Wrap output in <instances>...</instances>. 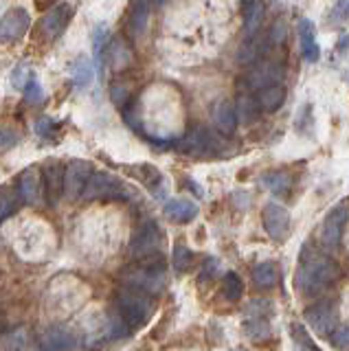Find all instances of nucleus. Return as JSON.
<instances>
[{
  "label": "nucleus",
  "instance_id": "obj_37",
  "mask_svg": "<svg viewBox=\"0 0 349 351\" xmlns=\"http://www.w3.org/2000/svg\"><path fill=\"white\" fill-rule=\"evenodd\" d=\"M20 143V134L12 128H0V152L12 149Z\"/></svg>",
  "mask_w": 349,
  "mask_h": 351
},
{
  "label": "nucleus",
  "instance_id": "obj_7",
  "mask_svg": "<svg viewBox=\"0 0 349 351\" xmlns=\"http://www.w3.org/2000/svg\"><path fill=\"white\" fill-rule=\"evenodd\" d=\"M347 217H349L347 202L336 204L332 211L325 215L323 226H321V235H319L323 248L336 250L338 246H341V237H343V228H345Z\"/></svg>",
  "mask_w": 349,
  "mask_h": 351
},
{
  "label": "nucleus",
  "instance_id": "obj_3",
  "mask_svg": "<svg viewBox=\"0 0 349 351\" xmlns=\"http://www.w3.org/2000/svg\"><path fill=\"white\" fill-rule=\"evenodd\" d=\"M123 281L139 290H145L147 294H158L167 281V263L160 255L143 257L134 266L123 270Z\"/></svg>",
  "mask_w": 349,
  "mask_h": 351
},
{
  "label": "nucleus",
  "instance_id": "obj_10",
  "mask_svg": "<svg viewBox=\"0 0 349 351\" xmlns=\"http://www.w3.org/2000/svg\"><path fill=\"white\" fill-rule=\"evenodd\" d=\"M93 176V165L88 160H71L64 169V195L69 200H77L82 197L86 184H88Z\"/></svg>",
  "mask_w": 349,
  "mask_h": 351
},
{
  "label": "nucleus",
  "instance_id": "obj_29",
  "mask_svg": "<svg viewBox=\"0 0 349 351\" xmlns=\"http://www.w3.org/2000/svg\"><path fill=\"white\" fill-rule=\"evenodd\" d=\"M191 261H193V252L191 248H187L184 244H173V250H171V266L176 272H184V270H189L191 266Z\"/></svg>",
  "mask_w": 349,
  "mask_h": 351
},
{
  "label": "nucleus",
  "instance_id": "obj_26",
  "mask_svg": "<svg viewBox=\"0 0 349 351\" xmlns=\"http://www.w3.org/2000/svg\"><path fill=\"white\" fill-rule=\"evenodd\" d=\"M110 44V27L108 25H97L93 29V55H95V64L104 69V62H106V49Z\"/></svg>",
  "mask_w": 349,
  "mask_h": 351
},
{
  "label": "nucleus",
  "instance_id": "obj_30",
  "mask_svg": "<svg viewBox=\"0 0 349 351\" xmlns=\"http://www.w3.org/2000/svg\"><path fill=\"white\" fill-rule=\"evenodd\" d=\"M222 290H224V296H226L228 301H239V299H242L244 283H242V279H239V274L226 272L224 279H222Z\"/></svg>",
  "mask_w": 349,
  "mask_h": 351
},
{
  "label": "nucleus",
  "instance_id": "obj_6",
  "mask_svg": "<svg viewBox=\"0 0 349 351\" xmlns=\"http://www.w3.org/2000/svg\"><path fill=\"white\" fill-rule=\"evenodd\" d=\"M75 16V7L71 3H58L47 11V16L40 20V33L47 42H56L64 31H67L69 22Z\"/></svg>",
  "mask_w": 349,
  "mask_h": 351
},
{
  "label": "nucleus",
  "instance_id": "obj_1",
  "mask_svg": "<svg viewBox=\"0 0 349 351\" xmlns=\"http://www.w3.org/2000/svg\"><path fill=\"white\" fill-rule=\"evenodd\" d=\"M341 277V266L330 259L323 252H316L310 246H303L301 257H299V266H297V277H294V283L303 294H319L325 288Z\"/></svg>",
  "mask_w": 349,
  "mask_h": 351
},
{
  "label": "nucleus",
  "instance_id": "obj_2",
  "mask_svg": "<svg viewBox=\"0 0 349 351\" xmlns=\"http://www.w3.org/2000/svg\"><path fill=\"white\" fill-rule=\"evenodd\" d=\"M117 312L128 329H141L154 314V301L145 290L125 285L117 294Z\"/></svg>",
  "mask_w": 349,
  "mask_h": 351
},
{
  "label": "nucleus",
  "instance_id": "obj_44",
  "mask_svg": "<svg viewBox=\"0 0 349 351\" xmlns=\"http://www.w3.org/2000/svg\"><path fill=\"white\" fill-rule=\"evenodd\" d=\"M53 3H56V0H36V5H38V9H40V11L51 9V7H53Z\"/></svg>",
  "mask_w": 349,
  "mask_h": 351
},
{
  "label": "nucleus",
  "instance_id": "obj_27",
  "mask_svg": "<svg viewBox=\"0 0 349 351\" xmlns=\"http://www.w3.org/2000/svg\"><path fill=\"white\" fill-rule=\"evenodd\" d=\"M292 176L288 171H268L261 176V184L266 186L268 191L277 193V195H286L292 189Z\"/></svg>",
  "mask_w": 349,
  "mask_h": 351
},
{
  "label": "nucleus",
  "instance_id": "obj_23",
  "mask_svg": "<svg viewBox=\"0 0 349 351\" xmlns=\"http://www.w3.org/2000/svg\"><path fill=\"white\" fill-rule=\"evenodd\" d=\"M20 202H23V197H20L16 186H12V184H0V224H3L5 219H9V217H12L18 211Z\"/></svg>",
  "mask_w": 349,
  "mask_h": 351
},
{
  "label": "nucleus",
  "instance_id": "obj_24",
  "mask_svg": "<svg viewBox=\"0 0 349 351\" xmlns=\"http://www.w3.org/2000/svg\"><path fill=\"white\" fill-rule=\"evenodd\" d=\"M259 104L255 97L250 95H239L237 101H235V114H237V123H244V125H250L255 123L257 117H259Z\"/></svg>",
  "mask_w": 349,
  "mask_h": 351
},
{
  "label": "nucleus",
  "instance_id": "obj_18",
  "mask_svg": "<svg viewBox=\"0 0 349 351\" xmlns=\"http://www.w3.org/2000/svg\"><path fill=\"white\" fill-rule=\"evenodd\" d=\"M286 86L283 84H270V86H264L259 88L257 93V104H259V110H264V112H277V110L283 106L286 101Z\"/></svg>",
  "mask_w": 349,
  "mask_h": 351
},
{
  "label": "nucleus",
  "instance_id": "obj_22",
  "mask_svg": "<svg viewBox=\"0 0 349 351\" xmlns=\"http://www.w3.org/2000/svg\"><path fill=\"white\" fill-rule=\"evenodd\" d=\"M264 16H266L264 0H248L244 5V29L248 36H255L259 31L261 22H264Z\"/></svg>",
  "mask_w": 349,
  "mask_h": 351
},
{
  "label": "nucleus",
  "instance_id": "obj_41",
  "mask_svg": "<svg viewBox=\"0 0 349 351\" xmlns=\"http://www.w3.org/2000/svg\"><path fill=\"white\" fill-rule=\"evenodd\" d=\"M270 40H272V44H281L283 40H286V22H283V20H277L275 25H272Z\"/></svg>",
  "mask_w": 349,
  "mask_h": 351
},
{
  "label": "nucleus",
  "instance_id": "obj_43",
  "mask_svg": "<svg viewBox=\"0 0 349 351\" xmlns=\"http://www.w3.org/2000/svg\"><path fill=\"white\" fill-rule=\"evenodd\" d=\"M349 14V0H338L336 3V9H334V20L341 22V18Z\"/></svg>",
  "mask_w": 349,
  "mask_h": 351
},
{
  "label": "nucleus",
  "instance_id": "obj_4",
  "mask_svg": "<svg viewBox=\"0 0 349 351\" xmlns=\"http://www.w3.org/2000/svg\"><path fill=\"white\" fill-rule=\"evenodd\" d=\"M125 193L123 182L108 171H93L88 184L82 193L84 200H108V197H121Z\"/></svg>",
  "mask_w": 349,
  "mask_h": 351
},
{
  "label": "nucleus",
  "instance_id": "obj_14",
  "mask_svg": "<svg viewBox=\"0 0 349 351\" xmlns=\"http://www.w3.org/2000/svg\"><path fill=\"white\" fill-rule=\"evenodd\" d=\"M18 193L23 197V202L36 206L42 200V178L38 167H27L23 173L18 176Z\"/></svg>",
  "mask_w": 349,
  "mask_h": 351
},
{
  "label": "nucleus",
  "instance_id": "obj_11",
  "mask_svg": "<svg viewBox=\"0 0 349 351\" xmlns=\"http://www.w3.org/2000/svg\"><path fill=\"white\" fill-rule=\"evenodd\" d=\"M261 222L270 239L283 241L290 233V213L286 206H281L277 202H268L261 211Z\"/></svg>",
  "mask_w": 349,
  "mask_h": 351
},
{
  "label": "nucleus",
  "instance_id": "obj_12",
  "mask_svg": "<svg viewBox=\"0 0 349 351\" xmlns=\"http://www.w3.org/2000/svg\"><path fill=\"white\" fill-rule=\"evenodd\" d=\"M64 165L60 160H47L42 169V195L51 206H56L64 195Z\"/></svg>",
  "mask_w": 349,
  "mask_h": 351
},
{
  "label": "nucleus",
  "instance_id": "obj_13",
  "mask_svg": "<svg viewBox=\"0 0 349 351\" xmlns=\"http://www.w3.org/2000/svg\"><path fill=\"white\" fill-rule=\"evenodd\" d=\"M75 334L67 327H49L40 336V345L36 351H73L75 349Z\"/></svg>",
  "mask_w": 349,
  "mask_h": 351
},
{
  "label": "nucleus",
  "instance_id": "obj_31",
  "mask_svg": "<svg viewBox=\"0 0 349 351\" xmlns=\"http://www.w3.org/2000/svg\"><path fill=\"white\" fill-rule=\"evenodd\" d=\"M244 332L250 340H266L270 338V323L266 318H248L244 323Z\"/></svg>",
  "mask_w": 349,
  "mask_h": 351
},
{
  "label": "nucleus",
  "instance_id": "obj_38",
  "mask_svg": "<svg viewBox=\"0 0 349 351\" xmlns=\"http://www.w3.org/2000/svg\"><path fill=\"white\" fill-rule=\"evenodd\" d=\"M332 345L341 351H349V325H343V327H336L332 332Z\"/></svg>",
  "mask_w": 349,
  "mask_h": 351
},
{
  "label": "nucleus",
  "instance_id": "obj_21",
  "mask_svg": "<svg viewBox=\"0 0 349 351\" xmlns=\"http://www.w3.org/2000/svg\"><path fill=\"white\" fill-rule=\"evenodd\" d=\"M253 283L259 290H270L279 283V266L275 261H264L253 270Z\"/></svg>",
  "mask_w": 349,
  "mask_h": 351
},
{
  "label": "nucleus",
  "instance_id": "obj_33",
  "mask_svg": "<svg viewBox=\"0 0 349 351\" xmlns=\"http://www.w3.org/2000/svg\"><path fill=\"white\" fill-rule=\"evenodd\" d=\"M292 338L294 343H297V351H321L316 345H312V340L308 336V332H305V327H301L299 323H292Z\"/></svg>",
  "mask_w": 349,
  "mask_h": 351
},
{
  "label": "nucleus",
  "instance_id": "obj_5",
  "mask_svg": "<svg viewBox=\"0 0 349 351\" xmlns=\"http://www.w3.org/2000/svg\"><path fill=\"white\" fill-rule=\"evenodd\" d=\"M31 27V14L25 7H12L0 16V44L18 42L27 36Z\"/></svg>",
  "mask_w": 349,
  "mask_h": 351
},
{
  "label": "nucleus",
  "instance_id": "obj_39",
  "mask_svg": "<svg viewBox=\"0 0 349 351\" xmlns=\"http://www.w3.org/2000/svg\"><path fill=\"white\" fill-rule=\"evenodd\" d=\"M268 305H272L270 301H250L248 303V318H264V307H268Z\"/></svg>",
  "mask_w": 349,
  "mask_h": 351
},
{
  "label": "nucleus",
  "instance_id": "obj_42",
  "mask_svg": "<svg viewBox=\"0 0 349 351\" xmlns=\"http://www.w3.org/2000/svg\"><path fill=\"white\" fill-rule=\"evenodd\" d=\"M217 266H220V263H217V259H206V263H204V268H202V279H211L213 277V272L217 270Z\"/></svg>",
  "mask_w": 349,
  "mask_h": 351
},
{
  "label": "nucleus",
  "instance_id": "obj_32",
  "mask_svg": "<svg viewBox=\"0 0 349 351\" xmlns=\"http://www.w3.org/2000/svg\"><path fill=\"white\" fill-rule=\"evenodd\" d=\"M25 99L31 106H38V104L45 101V88H42V84L38 82L36 75H31V80L25 86Z\"/></svg>",
  "mask_w": 349,
  "mask_h": 351
},
{
  "label": "nucleus",
  "instance_id": "obj_28",
  "mask_svg": "<svg viewBox=\"0 0 349 351\" xmlns=\"http://www.w3.org/2000/svg\"><path fill=\"white\" fill-rule=\"evenodd\" d=\"M0 351H29L27 327H16L14 332H9L0 338Z\"/></svg>",
  "mask_w": 349,
  "mask_h": 351
},
{
  "label": "nucleus",
  "instance_id": "obj_20",
  "mask_svg": "<svg viewBox=\"0 0 349 351\" xmlns=\"http://www.w3.org/2000/svg\"><path fill=\"white\" fill-rule=\"evenodd\" d=\"M95 80V64L88 60V58H84V55H80L77 60L73 62L71 66V82L75 88H88Z\"/></svg>",
  "mask_w": 349,
  "mask_h": 351
},
{
  "label": "nucleus",
  "instance_id": "obj_15",
  "mask_svg": "<svg viewBox=\"0 0 349 351\" xmlns=\"http://www.w3.org/2000/svg\"><path fill=\"white\" fill-rule=\"evenodd\" d=\"M163 211H165V215L171 219V222L187 224L191 219H195L200 208L193 200H189V197H171V200H167L165 206H163Z\"/></svg>",
  "mask_w": 349,
  "mask_h": 351
},
{
  "label": "nucleus",
  "instance_id": "obj_36",
  "mask_svg": "<svg viewBox=\"0 0 349 351\" xmlns=\"http://www.w3.org/2000/svg\"><path fill=\"white\" fill-rule=\"evenodd\" d=\"M34 128H36V134L42 136V138H49V136H53V134L58 132V123H56V121H53L51 117H47V114L38 117Z\"/></svg>",
  "mask_w": 349,
  "mask_h": 351
},
{
  "label": "nucleus",
  "instance_id": "obj_9",
  "mask_svg": "<svg viewBox=\"0 0 349 351\" xmlns=\"http://www.w3.org/2000/svg\"><path fill=\"white\" fill-rule=\"evenodd\" d=\"M336 321L338 314L332 301H319L305 310V323L316 336H330L336 329Z\"/></svg>",
  "mask_w": 349,
  "mask_h": 351
},
{
  "label": "nucleus",
  "instance_id": "obj_16",
  "mask_svg": "<svg viewBox=\"0 0 349 351\" xmlns=\"http://www.w3.org/2000/svg\"><path fill=\"white\" fill-rule=\"evenodd\" d=\"M213 125L224 136L235 134V130H237L235 104H231L228 99H220V101L213 106Z\"/></svg>",
  "mask_w": 349,
  "mask_h": 351
},
{
  "label": "nucleus",
  "instance_id": "obj_45",
  "mask_svg": "<svg viewBox=\"0 0 349 351\" xmlns=\"http://www.w3.org/2000/svg\"><path fill=\"white\" fill-rule=\"evenodd\" d=\"M231 351H246V349H231Z\"/></svg>",
  "mask_w": 349,
  "mask_h": 351
},
{
  "label": "nucleus",
  "instance_id": "obj_19",
  "mask_svg": "<svg viewBox=\"0 0 349 351\" xmlns=\"http://www.w3.org/2000/svg\"><path fill=\"white\" fill-rule=\"evenodd\" d=\"M149 14H152V0H132V3H130L128 25H130V33H132L134 38L147 29Z\"/></svg>",
  "mask_w": 349,
  "mask_h": 351
},
{
  "label": "nucleus",
  "instance_id": "obj_40",
  "mask_svg": "<svg viewBox=\"0 0 349 351\" xmlns=\"http://www.w3.org/2000/svg\"><path fill=\"white\" fill-rule=\"evenodd\" d=\"M312 125V110L310 106H303L297 114V130H308Z\"/></svg>",
  "mask_w": 349,
  "mask_h": 351
},
{
  "label": "nucleus",
  "instance_id": "obj_34",
  "mask_svg": "<svg viewBox=\"0 0 349 351\" xmlns=\"http://www.w3.org/2000/svg\"><path fill=\"white\" fill-rule=\"evenodd\" d=\"M31 66L29 64H18L16 69L12 71V86L16 88V90H25V86H27V82L31 80Z\"/></svg>",
  "mask_w": 349,
  "mask_h": 351
},
{
  "label": "nucleus",
  "instance_id": "obj_46",
  "mask_svg": "<svg viewBox=\"0 0 349 351\" xmlns=\"http://www.w3.org/2000/svg\"><path fill=\"white\" fill-rule=\"evenodd\" d=\"M158 3H160V5H163V3H165V0H158Z\"/></svg>",
  "mask_w": 349,
  "mask_h": 351
},
{
  "label": "nucleus",
  "instance_id": "obj_17",
  "mask_svg": "<svg viewBox=\"0 0 349 351\" xmlns=\"http://www.w3.org/2000/svg\"><path fill=\"white\" fill-rule=\"evenodd\" d=\"M299 44H301L303 58L308 62H316L321 58V49H319V44H316V27L308 18L299 20Z\"/></svg>",
  "mask_w": 349,
  "mask_h": 351
},
{
  "label": "nucleus",
  "instance_id": "obj_25",
  "mask_svg": "<svg viewBox=\"0 0 349 351\" xmlns=\"http://www.w3.org/2000/svg\"><path fill=\"white\" fill-rule=\"evenodd\" d=\"M283 75L281 66L277 64H266V66H259L253 73L248 75V84L253 88H264L270 84H279V77Z\"/></svg>",
  "mask_w": 349,
  "mask_h": 351
},
{
  "label": "nucleus",
  "instance_id": "obj_8",
  "mask_svg": "<svg viewBox=\"0 0 349 351\" xmlns=\"http://www.w3.org/2000/svg\"><path fill=\"white\" fill-rule=\"evenodd\" d=\"M158 246H160V228L154 219H145L134 230L132 241H130V252H132V257L143 259L149 255H156Z\"/></svg>",
  "mask_w": 349,
  "mask_h": 351
},
{
  "label": "nucleus",
  "instance_id": "obj_35",
  "mask_svg": "<svg viewBox=\"0 0 349 351\" xmlns=\"http://www.w3.org/2000/svg\"><path fill=\"white\" fill-rule=\"evenodd\" d=\"M110 99H112V104L117 106V108H125L128 106V101L132 99V93H130V86L128 84H115L112 86V90H110Z\"/></svg>",
  "mask_w": 349,
  "mask_h": 351
}]
</instances>
